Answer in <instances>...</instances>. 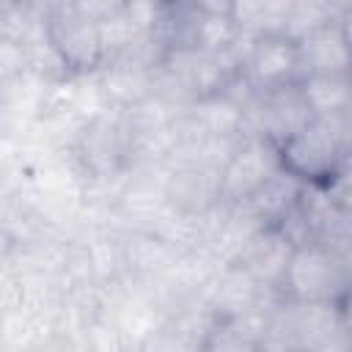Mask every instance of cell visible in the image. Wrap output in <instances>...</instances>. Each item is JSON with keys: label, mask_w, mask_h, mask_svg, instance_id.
I'll list each match as a JSON object with an SVG mask.
<instances>
[{"label": "cell", "mask_w": 352, "mask_h": 352, "mask_svg": "<svg viewBox=\"0 0 352 352\" xmlns=\"http://www.w3.org/2000/svg\"><path fill=\"white\" fill-rule=\"evenodd\" d=\"M294 253L292 239L278 226H264L234 258V264L245 267L261 286L280 289V280L286 275L289 258Z\"/></svg>", "instance_id": "obj_7"}, {"label": "cell", "mask_w": 352, "mask_h": 352, "mask_svg": "<svg viewBox=\"0 0 352 352\" xmlns=\"http://www.w3.org/2000/svg\"><path fill=\"white\" fill-rule=\"evenodd\" d=\"M341 28H344V33H346V41H349V47H352V8L341 16Z\"/></svg>", "instance_id": "obj_16"}, {"label": "cell", "mask_w": 352, "mask_h": 352, "mask_svg": "<svg viewBox=\"0 0 352 352\" xmlns=\"http://www.w3.org/2000/svg\"><path fill=\"white\" fill-rule=\"evenodd\" d=\"M44 36L63 69L69 72H96L104 66V41L96 19L82 14L74 0H50L44 19Z\"/></svg>", "instance_id": "obj_3"}, {"label": "cell", "mask_w": 352, "mask_h": 352, "mask_svg": "<svg viewBox=\"0 0 352 352\" xmlns=\"http://www.w3.org/2000/svg\"><path fill=\"white\" fill-rule=\"evenodd\" d=\"M349 157L346 116H314L280 146V160L308 184H324Z\"/></svg>", "instance_id": "obj_1"}, {"label": "cell", "mask_w": 352, "mask_h": 352, "mask_svg": "<svg viewBox=\"0 0 352 352\" xmlns=\"http://www.w3.org/2000/svg\"><path fill=\"white\" fill-rule=\"evenodd\" d=\"M300 88H302L314 116H346L352 110V74L302 77Z\"/></svg>", "instance_id": "obj_11"}, {"label": "cell", "mask_w": 352, "mask_h": 352, "mask_svg": "<svg viewBox=\"0 0 352 352\" xmlns=\"http://www.w3.org/2000/svg\"><path fill=\"white\" fill-rule=\"evenodd\" d=\"M242 116H245L242 124L245 135H258L272 140L275 146H283L314 118V110L300 82H289L280 88L258 91Z\"/></svg>", "instance_id": "obj_4"}, {"label": "cell", "mask_w": 352, "mask_h": 352, "mask_svg": "<svg viewBox=\"0 0 352 352\" xmlns=\"http://www.w3.org/2000/svg\"><path fill=\"white\" fill-rule=\"evenodd\" d=\"M74 6H77L82 14H88L91 19L104 22V19L113 16L118 8H124L126 0H74Z\"/></svg>", "instance_id": "obj_14"}, {"label": "cell", "mask_w": 352, "mask_h": 352, "mask_svg": "<svg viewBox=\"0 0 352 352\" xmlns=\"http://www.w3.org/2000/svg\"><path fill=\"white\" fill-rule=\"evenodd\" d=\"M300 80L314 74H352V47L341 22H333L297 41Z\"/></svg>", "instance_id": "obj_8"}, {"label": "cell", "mask_w": 352, "mask_h": 352, "mask_svg": "<svg viewBox=\"0 0 352 352\" xmlns=\"http://www.w3.org/2000/svg\"><path fill=\"white\" fill-rule=\"evenodd\" d=\"M352 292L344 267V253L330 250L319 242L297 245L286 275L280 280V294L297 302H341Z\"/></svg>", "instance_id": "obj_2"}, {"label": "cell", "mask_w": 352, "mask_h": 352, "mask_svg": "<svg viewBox=\"0 0 352 352\" xmlns=\"http://www.w3.org/2000/svg\"><path fill=\"white\" fill-rule=\"evenodd\" d=\"M280 165V146L258 135H242L228 162L223 165L220 201L228 206L245 204Z\"/></svg>", "instance_id": "obj_5"}, {"label": "cell", "mask_w": 352, "mask_h": 352, "mask_svg": "<svg viewBox=\"0 0 352 352\" xmlns=\"http://www.w3.org/2000/svg\"><path fill=\"white\" fill-rule=\"evenodd\" d=\"M322 187H324V192H327V198H330L333 204L352 209V157H346V160L338 165V170H336Z\"/></svg>", "instance_id": "obj_13"}, {"label": "cell", "mask_w": 352, "mask_h": 352, "mask_svg": "<svg viewBox=\"0 0 352 352\" xmlns=\"http://www.w3.org/2000/svg\"><path fill=\"white\" fill-rule=\"evenodd\" d=\"M160 3H168V0H160Z\"/></svg>", "instance_id": "obj_18"}, {"label": "cell", "mask_w": 352, "mask_h": 352, "mask_svg": "<svg viewBox=\"0 0 352 352\" xmlns=\"http://www.w3.org/2000/svg\"><path fill=\"white\" fill-rule=\"evenodd\" d=\"M308 182H302L294 170H289L286 165H280L245 204L267 223V226H275L280 223L302 198Z\"/></svg>", "instance_id": "obj_9"}, {"label": "cell", "mask_w": 352, "mask_h": 352, "mask_svg": "<svg viewBox=\"0 0 352 352\" xmlns=\"http://www.w3.org/2000/svg\"><path fill=\"white\" fill-rule=\"evenodd\" d=\"M338 311H341V322H344V333L349 338V349H352V292H346L338 302Z\"/></svg>", "instance_id": "obj_15"}, {"label": "cell", "mask_w": 352, "mask_h": 352, "mask_svg": "<svg viewBox=\"0 0 352 352\" xmlns=\"http://www.w3.org/2000/svg\"><path fill=\"white\" fill-rule=\"evenodd\" d=\"M239 74L256 88L270 91L289 82H300V60L297 41L289 36H261L253 41Z\"/></svg>", "instance_id": "obj_6"}, {"label": "cell", "mask_w": 352, "mask_h": 352, "mask_svg": "<svg viewBox=\"0 0 352 352\" xmlns=\"http://www.w3.org/2000/svg\"><path fill=\"white\" fill-rule=\"evenodd\" d=\"M341 11L333 0H289V19H286V36L292 41H300L333 22H341Z\"/></svg>", "instance_id": "obj_12"}, {"label": "cell", "mask_w": 352, "mask_h": 352, "mask_svg": "<svg viewBox=\"0 0 352 352\" xmlns=\"http://www.w3.org/2000/svg\"><path fill=\"white\" fill-rule=\"evenodd\" d=\"M344 267H346V275H349V289H352V248L344 250Z\"/></svg>", "instance_id": "obj_17"}, {"label": "cell", "mask_w": 352, "mask_h": 352, "mask_svg": "<svg viewBox=\"0 0 352 352\" xmlns=\"http://www.w3.org/2000/svg\"><path fill=\"white\" fill-rule=\"evenodd\" d=\"M228 14L242 33H250L256 38L286 36L289 0H231Z\"/></svg>", "instance_id": "obj_10"}]
</instances>
